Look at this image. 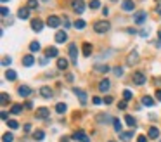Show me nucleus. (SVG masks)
Wrapping results in <instances>:
<instances>
[{
    "mask_svg": "<svg viewBox=\"0 0 161 142\" xmlns=\"http://www.w3.org/2000/svg\"><path fill=\"white\" fill-rule=\"evenodd\" d=\"M109 28H111V24H109V21H97L95 24H94V29H95V33H106V31H109Z\"/></svg>",
    "mask_w": 161,
    "mask_h": 142,
    "instance_id": "obj_1",
    "label": "nucleus"
},
{
    "mask_svg": "<svg viewBox=\"0 0 161 142\" xmlns=\"http://www.w3.org/2000/svg\"><path fill=\"white\" fill-rule=\"evenodd\" d=\"M71 139L76 142H90V139L87 137V134L83 132V130H78V132H75L73 135H71Z\"/></svg>",
    "mask_w": 161,
    "mask_h": 142,
    "instance_id": "obj_2",
    "label": "nucleus"
},
{
    "mask_svg": "<svg viewBox=\"0 0 161 142\" xmlns=\"http://www.w3.org/2000/svg\"><path fill=\"white\" fill-rule=\"evenodd\" d=\"M146 19H147V12H146V10H139V12L134 14V21H135V24H142Z\"/></svg>",
    "mask_w": 161,
    "mask_h": 142,
    "instance_id": "obj_3",
    "label": "nucleus"
},
{
    "mask_svg": "<svg viewBox=\"0 0 161 142\" xmlns=\"http://www.w3.org/2000/svg\"><path fill=\"white\" fill-rule=\"evenodd\" d=\"M69 57H71V62L73 64H78V49L75 43L69 45Z\"/></svg>",
    "mask_w": 161,
    "mask_h": 142,
    "instance_id": "obj_4",
    "label": "nucleus"
},
{
    "mask_svg": "<svg viewBox=\"0 0 161 142\" xmlns=\"http://www.w3.org/2000/svg\"><path fill=\"white\" fill-rule=\"evenodd\" d=\"M146 80H147V76H146L144 73H140V71L134 75V83H135V85H144Z\"/></svg>",
    "mask_w": 161,
    "mask_h": 142,
    "instance_id": "obj_5",
    "label": "nucleus"
},
{
    "mask_svg": "<svg viewBox=\"0 0 161 142\" xmlns=\"http://www.w3.org/2000/svg\"><path fill=\"white\" fill-rule=\"evenodd\" d=\"M73 10L78 12V14H82L85 10V2L83 0H73Z\"/></svg>",
    "mask_w": 161,
    "mask_h": 142,
    "instance_id": "obj_6",
    "label": "nucleus"
},
{
    "mask_svg": "<svg viewBox=\"0 0 161 142\" xmlns=\"http://www.w3.org/2000/svg\"><path fill=\"white\" fill-rule=\"evenodd\" d=\"M59 24H61V19H59L57 16H50V17L47 19V26H49V28H59Z\"/></svg>",
    "mask_w": 161,
    "mask_h": 142,
    "instance_id": "obj_7",
    "label": "nucleus"
},
{
    "mask_svg": "<svg viewBox=\"0 0 161 142\" xmlns=\"http://www.w3.org/2000/svg\"><path fill=\"white\" fill-rule=\"evenodd\" d=\"M73 92H75V95H76V97L80 99V102H82V104L85 106V104H87V94H85V92H83L82 88H73Z\"/></svg>",
    "mask_w": 161,
    "mask_h": 142,
    "instance_id": "obj_8",
    "label": "nucleus"
},
{
    "mask_svg": "<svg viewBox=\"0 0 161 142\" xmlns=\"http://www.w3.org/2000/svg\"><path fill=\"white\" fill-rule=\"evenodd\" d=\"M31 92H33V90H31L28 85H21V87L17 88V94H19L21 97H28V95H31Z\"/></svg>",
    "mask_w": 161,
    "mask_h": 142,
    "instance_id": "obj_9",
    "label": "nucleus"
},
{
    "mask_svg": "<svg viewBox=\"0 0 161 142\" xmlns=\"http://www.w3.org/2000/svg\"><path fill=\"white\" fill-rule=\"evenodd\" d=\"M134 7H135L134 0H123V2H121V9H123L125 12H132V10H134Z\"/></svg>",
    "mask_w": 161,
    "mask_h": 142,
    "instance_id": "obj_10",
    "label": "nucleus"
},
{
    "mask_svg": "<svg viewBox=\"0 0 161 142\" xmlns=\"http://www.w3.org/2000/svg\"><path fill=\"white\" fill-rule=\"evenodd\" d=\"M66 40H68V33H66L64 29H61V31L55 33V42H57V43H64Z\"/></svg>",
    "mask_w": 161,
    "mask_h": 142,
    "instance_id": "obj_11",
    "label": "nucleus"
},
{
    "mask_svg": "<svg viewBox=\"0 0 161 142\" xmlns=\"http://www.w3.org/2000/svg\"><path fill=\"white\" fill-rule=\"evenodd\" d=\"M109 87H111V82H109L108 78H104V80H101V83H99V90H101L102 94H106V92L109 90Z\"/></svg>",
    "mask_w": 161,
    "mask_h": 142,
    "instance_id": "obj_12",
    "label": "nucleus"
},
{
    "mask_svg": "<svg viewBox=\"0 0 161 142\" xmlns=\"http://www.w3.org/2000/svg\"><path fill=\"white\" fill-rule=\"evenodd\" d=\"M49 115H50V111L47 108H38L36 109V118H40V120H45Z\"/></svg>",
    "mask_w": 161,
    "mask_h": 142,
    "instance_id": "obj_13",
    "label": "nucleus"
},
{
    "mask_svg": "<svg viewBox=\"0 0 161 142\" xmlns=\"http://www.w3.org/2000/svg\"><path fill=\"white\" fill-rule=\"evenodd\" d=\"M28 16H29V9L28 7H21L17 10V17L19 19H28Z\"/></svg>",
    "mask_w": 161,
    "mask_h": 142,
    "instance_id": "obj_14",
    "label": "nucleus"
},
{
    "mask_svg": "<svg viewBox=\"0 0 161 142\" xmlns=\"http://www.w3.org/2000/svg\"><path fill=\"white\" fill-rule=\"evenodd\" d=\"M31 28H33L35 31H42V29H43V23H42L40 19H31Z\"/></svg>",
    "mask_w": 161,
    "mask_h": 142,
    "instance_id": "obj_15",
    "label": "nucleus"
},
{
    "mask_svg": "<svg viewBox=\"0 0 161 142\" xmlns=\"http://www.w3.org/2000/svg\"><path fill=\"white\" fill-rule=\"evenodd\" d=\"M97 121H99V123H106V125H108L109 121L113 123V121H114V118H111L109 115H99V116H97Z\"/></svg>",
    "mask_w": 161,
    "mask_h": 142,
    "instance_id": "obj_16",
    "label": "nucleus"
},
{
    "mask_svg": "<svg viewBox=\"0 0 161 142\" xmlns=\"http://www.w3.org/2000/svg\"><path fill=\"white\" fill-rule=\"evenodd\" d=\"M40 94H42V97H45V99H50V97H52L50 87H42V88H40Z\"/></svg>",
    "mask_w": 161,
    "mask_h": 142,
    "instance_id": "obj_17",
    "label": "nucleus"
},
{
    "mask_svg": "<svg viewBox=\"0 0 161 142\" xmlns=\"http://www.w3.org/2000/svg\"><path fill=\"white\" fill-rule=\"evenodd\" d=\"M120 135V139L121 141H130L132 137H134V130H128V132H121V134H118Z\"/></svg>",
    "mask_w": 161,
    "mask_h": 142,
    "instance_id": "obj_18",
    "label": "nucleus"
},
{
    "mask_svg": "<svg viewBox=\"0 0 161 142\" xmlns=\"http://www.w3.org/2000/svg\"><path fill=\"white\" fill-rule=\"evenodd\" d=\"M33 62H35V59H33V56H24V57H23V64H24L26 68H29V66H33Z\"/></svg>",
    "mask_w": 161,
    "mask_h": 142,
    "instance_id": "obj_19",
    "label": "nucleus"
},
{
    "mask_svg": "<svg viewBox=\"0 0 161 142\" xmlns=\"http://www.w3.org/2000/svg\"><path fill=\"white\" fill-rule=\"evenodd\" d=\"M142 104H144V106H147V108H151V106H154L156 102H154V99H153V97L146 95V97H142Z\"/></svg>",
    "mask_w": 161,
    "mask_h": 142,
    "instance_id": "obj_20",
    "label": "nucleus"
},
{
    "mask_svg": "<svg viewBox=\"0 0 161 142\" xmlns=\"http://www.w3.org/2000/svg\"><path fill=\"white\" fill-rule=\"evenodd\" d=\"M147 134H149V139H158V137H160V130H158L156 127H151Z\"/></svg>",
    "mask_w": 161,
    "mask_h": 142,
    "instance_id": "obj_21",
    "label": "nucleus"
},
{
    "mask_svg": "<svg viewBox=\"0 0 161 142\" xmlns=\"http://www.w3.org/2000/svg\"><path fill=\"white\" fill-rule=\"evenodd\" d=\"M137 59H139V54H137V52H132V54L128 56V61H127V62H128V66L135 64V62H137Z\"/></svg>",
    "mask_w": 161,
    "mask_h": 142,
    "instance_id": "obj_22",
    "label": "nucleus"
},
{
    "mask_svg": "<svg viewBox=\"0 0 161 142\" xmlns=\"http://www.w3.org/2000/svg\"><path fill=\"white\" fill-rule=\"evenodd\" d=\"M57 68H59V69H66V68H68V59L59 57V59H57Z\"/></svg>",
    "mask_w": 161,
    "mask_h": 142,
    "instance_id": "obj_23",
    "label": "nucleus"
},
{
    "mask_svg": "<svg viewBox=\"0 0 161 142\" xmlns=\"http://www.w3.org/2000/svg\"><path fill=\"white\" fill-rule=\"evenodd\" d=\"M5 78H7L9 82H14V80L17 78V73L12 71V69H9V71H5Z\"/></svg>",
    "mask_w": 161,
    "mask_h": 142,
    "instance_id": "obj_24",
    "label": "nucleus"
},
{
    "mask_svg": "<svg viewBox=\"0 0 161 142\" xmlns=\"http://www.w3.org/2000/svg\"><path fill=\"white\" fill-rule=\"evenodd\" d=\"M94 69H95V71L108 73V71H109V66H108V64H95V66H94Z\"/></svg>",
    "mask_w": 161,
    "mask_h": 142,
    "instance_id": "obj_25",
    "label": "nucleus"
},
{
    "mask_svg": "<svg viewBox=\"0 0 161 142\" xmlns=\"http://www.w3.org/2000/svg\"><path fill=\"white\" fill-rule=\"evenodd\" d=\"M125 121H127V125H128V127H132V128L137 125L135 118H134V116H130V115H127V116H125Z\"/></svg>",
    "mask_w": 161,
    "mask_h": 142,
    "instance_id": "obj_26",
    "label": "nucleus"
},
{
    "mask_svg": "<svg viewBox=\"0 0 161 142\" xmlns=\"http://www.w3.org/2000/svg\"><path fill=\"white\" fill-rule=\"evenodd\" d=\"M90 54H92V45L90 43H83V56L88 57Z\"/></svg>",
    "mask_w": 161,
    "mask_h": 142,
    "instance_id": "obj_27",
    "label": "nucleus"
},
{
    "mask_svg": "<svg viewBox=\"0 0 161 142\" xmlns=\"http://www.w3.org/2000/svg\"><path fill=\"white\" fill-rule=\"evenodd\" d=\"M73 26H75L76 29H83V28L87 26V23H85L83 19H78V21H75V24H73Z\"/></svg>",
    "mask_w": 161,
    "mask_h": 142,
    "instance_id": "obj_28",
    "label": "nucleus"
},
{
    "mask_svg": "<svg viewBox=\"0 0 161 142\" xmlns=\"http://www.w3.org/2000/svg\"><path fill=\"white\" fill-rule=\"evenodd\" d=\"M57 54H59V50H57L55 47H50V49L47 50V57H57Z\"/></svg>",
    "mask_w": 161,
    "mask_h": 142,
    "instance_id": "obj_29",
    "label": "nucleus"
},
{
    "mask_svg": "<svg viewBox=\"0 0 161 142\" xmlns=\"http://www.w3.org/2000/svg\"><path fill=\"white\" fill-rule=\"evenodd\" d=\"M66 109H68V108H66V104H64V102H59V104L55 106V111H57L59 115H62V113H66Z\"/></svg>",
    "mask_w": 161,
    "mask_h": 142,
    "instance_id": "obj_30",
    "label": "nucleus"
},
{
    "mask_svg": "<svg viewBox=\"0 0 161 142\" xmlns=\"http://www.w3.org/2000/svg\"><path fill=\"white\" fill-rule=\"evenodd\" d=\"M21 111H23V106H21V104H14V106L10 108V113H12V115H19Z\"/></svg>",
    "mask_w": 161,
    "mask_h": 142,
    "instance_id": "obj_31",
    "label": "nucleus"
},
{
    "mask_svg": "<svg viewBox=\"0 0 161 142\" xmlns=\"http://www.w3.org/2000/svg\"><path fill=\"white\" fill-rule=\"evenodd\" d=\"M43 137H45V134H43L42 130H36V132L33 134V139H35V141H43Z\"/></svg>",
    "mask_w": 161,
    "mask_h": 142,
    "instance_id": "obj_32",
    "label": "nucleus"
},
{
    "mask_svg": "<svg viewBox=\"0 0 161 142\" xmlns=\"http://www.w3.org/2000/svg\"><path fill=\"white\" fill-rule=\"evenodd\" d=\"M12 141H14V135L10 132H7V134L2 135V142H12Z\"/></svg>",
    "mask_w": 161,
    "mask_h": 142,
    "instance_id": "obj_33",
    "label": "nucleus"
},
{
    "mask_svg": "<svg viewBox=\"0 0 161 142\" xmlns=\"http://www.w3.org/2000/svg\"><path fill=\"white\" fill-rule=\"evenodd\" d=\"M88 7H90L92 10H95V9H99V7H101V2H99V0H90Z\"/></svg>",
    "mask_w": 161,
    "mask_h": 142,
    "instance_id": "obj_34",
    "label": "nucleus"
},
{
    "mask_svg": "<svg viewBox=\"0 0 161 142\" xmlns=\"http://www.w3.org/2000/svg\"><path fill=\"white\" fill-rule=\"evenodd\" d=\"M29 50H31V52H38V50H40V43H38V42H31V43H29Z\"/></svg>",
    "mask_w": 161,
    "mask_h": 142,
    "instance_id": "obj_35",
    "label": "nucleus"
},
{
    "mask_svg": "<svg viewBox=\"0 0 161 142\" xmlns=\"http://www.w3.org/2000/svg\"><path fill=\"white\" fill-rule=\"evenodd\" d=\"M113 125H114V130H116L118 134H121V121H120L118 118H114V121H113Z\"/></svg>",
    "mask_w": 161,
    "mask_h": 142,
    "instance_id": "obj_36",
    "label": "nucleus"
},
{
    "mask_svg": "<svg viewBox=\"0 0 161 142\" xmlns=\"http://www.w3.org/2000/svg\"><path fill=\"white\" fill-rule=\"evenodd\" d=\"M9 101H10V97H9L5 92H2V95H0V104H7Z\"/></svg>",
    "mask_w": 161,
    "mask_h": 142,
    "instance_id": "obj_37",
    "label": "nucleus"
},
{
    "mask_svg": "<svg viewBox=\"0 0 161 142\" xmlns=\"http://www.w3.org/2000/svg\"><path fill=\"white\" fill-rule=\"evenodd\" d=\"M7 125H9V128H12V130H16V128L19 127V123H17L16 120H9V121H7Z\"/></svg>",
    "mask_w": 161,
    "mask_h": 142,
    "instance_id": "obj_38",
    "label": "nucleus"
},
{
    "mask_svg": "<svg viewBox=\"0 0 161 142\" xmlns=\"http://www.w3.org/2000/svg\"><path fill=\"white\" fill-rule=\"evenodd\" d=\"M132 97H134V94H132L130 90H125V92H123V99H125V101H130Z\"/></svg>",
    "mask_w": 161,
    "mask_h": 142,
    "instance_id": "obj_39",
    "label": "nucleus"
},
{
    "mask_svg": "<svg viewBox=\"0 0 161 142\" xmlns=\"http://www.w3.org/2000/svg\"><path fill=\"white\" fill-rule=\"evenodd\" d=\"M26 5H28V9H36V7H38V2H36V0H29Z\"/></svg>",
    "mask_w": 161,
    "mask_h": 142,
    "instance_id": "obj_40",
    "label": "nucleus"
},
{
    "mask_svg": "<svg viewBox=\"0 0 161 142\" xmlns=\"http://www.w3.org/2000/svg\"><path fill=\"white\" fill-rule=\"evenodd\" d=\"M10 62H12V59H10V57H7V56L2 59V66H10Z\"/></svg>",
    "mask_w": 161,
    "mask_h": 142,
    "instance_id": "obj_41",
    "label": "nucleus"
},
{
    "mask_svg": "<svg viewBox=\"0 0 161 142\" xmlns=\"http://www.w3.org/2000/svg\"><path fill=\"white\" fill-rule=\"evenodd\" d=\"M0 12H2V16H3V17H7V16H9V9H7L5 5H2V9H0Z\"/></svg>",
    "mask_w": 161,
    "mask_h": 142,
    "instance_id": "obj_42",
    "label": "nucleus"
},
{
    "mask_svg": "<svg viewBox=\"0 0 161 142\" xmlns=\"http://www.w3.org/2000/svg\"><path fill=\"white\" fill-rule=\"evenodd\" d=\"M113 71L116 73V76H121V75H123V68H120V66H118V68H114Z\"/></svg>",
    "mask_w": 161,
    "mask_h": 142,
    "instance_id": "obj_43",
    "label": "nucleus"
},
{
    "mask_svg": "<svg viewBox=\"0 0 161 142\" xmlns=\"http://www.w3.org/2000/svg\"><path fill=\"white\" fill-rule=\"evenodd\" d=\"M92 102H94V104H102L104 101H102L101 97H94V99H92Z\"/></svg>",
    "mask_w": 161,
    "mask_h": 142,
    "instance_id": "obj_44",
    "label": "nucleus"
},
{
    "mask_svg": "<svg viewBox=\"0 0 161 142\" xmlns=\"http://www.w3.org/2000/svg\"><path fill=\"white\" fill-rule=\"evenodd\" d=\"M137 142H147V137H146V135H139V137H137Z\"/></svg>",
    "mask_w": 161,
    "mask_h": 142,
    "instance_id": "obj_45",
    "label": "nucleus"
},
{
    "mask_svg": "<svg viewBox=\"0 0 161 142\" xmlns=\"http://www.w3.org/2000/svg\"><path fill=\"white\" fill-rule=\"evenodd\" d=\"M104 102H106V104H113V97H111V95H108V97L104 99Z\"/></svg>",
    "mask_w": 161,
    "mask_h": 142,
    "instance_id": "obj_46",
    "label": "nucleus"
},
{
    "mask_svg": "<svg viewBox=\"0 0 161 142\" xmlns=\"http://www.w3.org/2000/svg\"><path fill=\"white\" fill-rule=\"evenodd\" d=\"M140 36H144V38L149 36V31H147V29H142V31H140Z\"/></svg>",
    "mask_w": 161,
    "mask_h": 142,
    "instance_id": "obj_47",
    "label": "nucleus"
},
{
    "mask_svg": "<svg viewBox=\"0 0 161 142\" xmlns=\"http://www.w3.org/2000/svg\"><path fill=\"white\" fill-rule=\"evenodd\" d=\"M47 62H49V59H47V57H42V59H40V64H42V66H45Z\"/></svg>",
    "mask_w": 161,
    "mask_h": 142,
    "instance_id": "obj_48",
    "label": "nucleus"
},
{
    "mask_svg": "<svg viewBox=\"0 0 161 142\" xmlns=\"http://www.w3.org/2000/svg\"><path fill=\"white\" fill-rule=\"evenodd\" d=\"M118 108H120V109H127V102H125V101H123V102H120V104H118Z\"/></svg>",
    "mask_w": 161,
    "mask_h": 142,
    "instance_id": "obj_49",
    "label": "nucleus"
},
{
    "mask_svg": "<svg viewBox=\"0 0 161 142\" xmlns=\"http://www.w3.org/2000/svg\"><path fill=\"white\" fill-rule=\"evenodd\" d=\"M24 132H26V134H28V132H31V125H29V123H26V125H24Z\"/></svg>",
    "mask_w": 161,
    "mask_h": 142,
    "instance_id": "obj_50",
    "label": "nucleus"
},
{
    "mask_svg": "<svg viewBox=\"0 0 161 142\" xmlns=\"http://www.w3.org/2000/svg\"><path fill=\"white\" fill-rule=\"evenodd\" d=\"M69 26H71V23H69L66 17H64V28H69Z\"/></svg>",
    "mask_w": 161,
    "mask_h": 142,
    "instance_id": "obj_51",
    "label": "nucleus"
},
{
    "mask_svg": "<svg viewBox=\"0 0 161 142\" xmlns=\"http://www.w3.org/2000/svg\"><path fill=\"white\" fill-rule=\"evenodd\" d=\"M102 14H104V16H108V14H109V9H108V7H104V9H102Z\"/></svg>",
    "mask_w": 161,
    "mask_h": 142,
    "instance_id": "obj_52",
    "label": "nucleus"
},
{
    "mask_svg": "<svg viewBox=\"0 0 161 142\" xmlns=\"http://www.w3.org/2000/svg\"><path fill=\"white\" fill-rule=\"evenodd\" d=\"M73 80H75V76H73V73H69L68 75V82H73Z\"/></svg>",
    "mask_w": 161,
    "mask_h": 142,
    "instance_id": "obj_53",
    "label": "nucleus"
},
{
    "mask_svg": "<svg viewBox=\"0 0 161 142\" xmlns=\"http://www.w3.org/2000/svg\"><path fill=\"white\" fill-rule=\"evenodd\" d=\"M26 109H33V104L31 102H26Z\"/></svg>",
    "mask_w": 161,
    "mask_h": 142,
    "instance_id": "obj_54",
    "label": "nucleus"
},
{
    "mask_svg": "<svg viewBox=\"0 0 161 142\" xmlns=\"http://www.w3.org/2000/svg\"><path fill=\"white\" fill-rule=\"evenodd\" d=\"M7 116H9V115H7L5 111H2V120H7Z\"/></svg>",
    "mask_w": 161,
    "mask_h": 142,
    "instance_id": "obj_55",
    "label": "nucleus"
},
{
    "mask_svg": "<svg viewBox=\"0 0 161 142\" xmlns=\"http://www.w3.org/2000/svg\"><path fill=\"white\" fill-rule=\"evenodd\" d=\"M156 99H158V101H161V90H158V92H156Z\"/></svg>",
    "mask_w": 161,
    "mask_h": 142,
    "instance_id": "obj_56",
    "label": "nucleus"
},
{
    "mask_svg": "<svg viewBox=\"0 0 161 142\" xmlns=\"http://www.w3.org/2000/svg\"><path fill=\"white\" fill-rule=\"evenodd\" d=\"M158 38H160V40H161V29H160V31H158Z\"/></svg>",
    "mask_w": 161,
    "mask_h": 142,
    "instance_id": "obj_57",
    "label": "nucleus"
},
{
    "mask_svg": "<svg viewBox=\"0 0 161 142\" xmlns=\"http://www.w3.org/2000/svg\"><path fill=\"white\" fill-rule=\"evenodd\" d=\"M158 14L161 16V7H158Z\"/></svg>",
    "mask_w": 161,
    "mask_h": 142,
    "instance_id": "obj_58",
    "label": "nucleus"
},
{
    "mask_svg": "<svg viewBox=\"0 0 161 142\" xmlns=\"http://www.w3.org/2000/svg\"><path fill=\"white\" fill-rule=\"evenodd\" d=\"M5 2H9V0H2V3H5Z\"/></svg>",
    "mask_w": 161,
    "mask_h": 142,
    "instance_id": "obj_59",
    "label": "nucleus"
},
{
    "mask_svg": "<svg viewBox=\"0 0 161 142\" xmlns=\"http://www.w3.org/2000/svg\"><path fill=\"white\" fill-rule=\"evenodd\" d=\"M43 2H49V0H43Z\"/></svg>",
    "mask_w": 161,
    "mask_h": 142,
    "instance_id": "obj_60",
    "label": "nucleus"
},
{
    "mask_svg": "<svg viewBox=\"0 0 161 142\" xmlns=\"http://www.w3.org/2000/svg\"><path fill=\"white\" fill-rule=\"evenodd\" d=\"M109 142H114V141H109Z\"/></svg>",
    "mask_w": 161,
    "mask_h": 142,
    "instance_id": "obj_61",
    "label": "nucleus"
},
{
    "mask_svg": "<svg viewBox=\"0 0 161 142\" xmlns=\"http://www.w3.org/2000/svg\"><path fill=\"white\" fill-rule=\"evenodd\" d=\"M160 142H161V141H160Z\"/></svg>",
    "mask_w": 161,
    "mask_h": 142,
    "instance_id": "obj_62",
    "label": "nucleus"
}]
</instances>
